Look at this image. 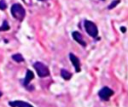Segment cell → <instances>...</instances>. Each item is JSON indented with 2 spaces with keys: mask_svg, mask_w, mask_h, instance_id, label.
Listing matches in <instances>:
<instances>
[{
  "mask_svg": "<svg viewBox=\"0 0 128 107\" xmlns=\"http://www.w3.org/2000/svg\"><path fill=\"white\" fill-rule=\"evenodd\" d=\"M11 14L14 18L21 21L25 17V10H24V8L21 4L16 3V4H13L12 7H11Z\"/></svg>",
  "mask_w": 128,
  "mask_h": 107,
  "instance_id": "6da1fadb",
  "label": "cell"
},
{
  "mask_svg": "<svg viewBox=\"0 0 128 107\" xmlns=\"http://www.w3.org/2000/svg\"><path fill=\"white\" fill-rule=\"evenodd\" d=\"M84 27H85L86 32H87L91 37H96V36L98 35L97 26H96L92 21L85 20V21H84Z\"/></svg>",
  "mask_w": 128,
  "mask_h": 107,
  "instance_id": "7a4b0ae2",
  "label": "cell"
},
{
  "mask_svg": "<svg viewBox=\"0 0 128 107\" xmlns=\"http://www.w3.org/2000/svg\"><path fill=\"white\" fill-rule=\"evenodd\" d=\"M34 68L37 72V74L39 75V77H46L49 75V69L48 67L41 63V62H35L34 63Z\"/></svg>",
  "mask_w": 128,
  "mask_h": 107,
  "instance_id": "3957f363",
  "label": "cell"
},
{
  "mask_svg": "<svg viewBox=\"0 0 128 107\" xmlns=\"http://www.w3.org/2000/svg\"><path fill=\"white\" fill-rule=\"evenodd\" d=\"M113 94H114L113 90H111V89L108 88V87H103V88L99 91V93H98L99 97H100L102 100H105V101L108 100Z\"/></svg>",
  "mask_w": 128,
  "mask_h": 107,
  "instance_id": "277c9868",
  "label": "cell"
},
{
  "mask_svg": "<svg viewBox=\"0 0 128 107\" xmlns=\"http://www.w3.org/2000/svg\"><path fill=\"white\" fill-rule=\"evenodd\" d=\"M69 58H70V61L73 64V66L75 67V71L76 72H80V61H79L78 57H76L74 54L70 53L69 54Z\"/></svg>",
  "mask_w": 128,
  "mask_h": 107,
  "instance_id": "5b68a950",
  "label": "cell"
},
{
  "mask_svg": "<svg viewBox=\"0 0 128 107\" xmlns=\"http://www.w3.org/2000/svg\"><path fill=\"white\" fill-rule=\"evenodd\" d=\"M72 37H73V39H74L77 43H79V44H80V45H82L83 47H85V46H86V43H85V41H84V39H83L82 35H81L79 32H77V31L72 32Z\"/></svg>",
  "mask_w": 128,
  "mask_h": 107,
  "instance_id": "8992f818",
  "label": "cell"
},
{
  "mask_svg": "<svg viewBox=\"0 0 128 107\" xmlns=\"http://www.w3.org/2000/svg\"><path fill=\"white\" fill-rule=\"evenodd\" d=\"M9 105L11 107H33L31 104L24 101H10Z\"/></svg>",
  "mask_w": 128,
  "mask_h": 107,
  "instance_id": "52a82bcc",
  "label": "cell"
},
{
  "mask_svg": "<svg viewBox=\"0 0 128 107\" xmlns=\"http://www.w3.org/2000/svg\"><path fill=\"white\" fill-rule=\"evenodd\" d=\"M34 78V73L31 70H27L26 72V76H25V80H24V86H27L29 84V82Z\"/></svg>",
  "mask_w": 128,
  "mask_h": 107,
  "instance_id": "ba28073f",
  "label": "cell"
},
{
  "mask_svg": "<svg viewBox=\"0 0 128 107\" xmlns=\"http://www.w3.org/2000/svg\"><path fill=\"white\" fill-rule=\"evenodd\" d=\"M61 76H62V78H64L65 80H69V79L71 78L72 74H71L70 72H68L67 70L62 69V70H61Z\"/></svg>",
  "mask_w": 128,
  "mask_h": 107,
  "instance_id": "9c48e42d",
  "label": "cell"
},
{
  "mask_svg": "<svg viewBox=\"0 0 128 107\" xmlns=\"http://www.w3.org/2000/svg\"><path fill=\"white\" fill-rule=\"evenodd\" d=\"M12 59H13L15 62H18V63H20V62H23V61H24L23 56H22L21 54H19V53L12 55Z\"/></svg>",
  "mask_w": 128,
  "mask_h": 107,
  "instance_id": "30bf717a",
  "label": "cell"
},
{
  "mask_svg": "<svg viewBox=\"0 0 128 107\" xmlns=\"http://www.w3.org/2000/svg\"><path fill=\"white\" fill-rule=\"evenodd\" d=\"M9 24H8V22L6 21V20H4L3 21V23H2V25L0 26V31H7V30H9Z\"/></svg>",
  "mask_w": 128,
  "mask_h": 107,
  "instance_id": "8fae6325",
  "label": "cell"
},
{
  "mask_svg": "<svg viewBox=\"0 0 128 107\" xmlns=\"http://www.w3.org/2000/svg\"><path fill=\"white\" fill-rule=\"evenodd\" d=\"M120 2V0H114V1H112V3L108 6V9H113L115 6H117L118 5V3Z\"/></svg>",
  "mask_w": 128,
  "mask_h": 107,
  "instance_id": "7c38bea8",
  "label": "cell"
},
{
  "mask_svg": "<svg viewBox=\"0 0 128 107\" xmlns=\"http://www.w3.org/2000/svg\"><path fill=\"white\" fill-rule=\"evenodd\" d=\"M7 8V4L4 0H0V10H5Z\"/></svg>",
  "mask_w": 128,
  "mask_h": 107,
  "instance_id": "4fadbf2b",
  "label": "cell"
},
{
  "mask_svg": "<svg viewBox=\"0 0 128 107\" xmlns=\"http://www.w3.org/2000/svg\"><path fill=\"white\" fill-rule=\"evenodd\" d=\"M121 31H122V32H125V31H126V28H125V27H121Z\"/></svg>",
  "mask_w": 128,
  "mask_h": 107,
  "instance_id": "5bb4252c",
  "label": "cell"
},
{
  "mask_svg": "<svg viewBox=\"0 0 128 107\" xmlns=\"http://www.w3.org/2000/svg\"><path fill=\"white\" fill-rule=\"evenodd\" d=\"M1 95H2V92H1V91H0V97H1Z\"/></svg>",
  "mask_w": 128,
  "mask_h": 107,
  "instance_id": "9a60e30c",
  "label": "cell"
},
{
  "mask_svg": "<svg viewBox=\"0 0 128 107\" xmlns=\"http://www.w3.org/2000/svg\"><path fill=\"white\" fill-rule=\"evenodd\" d=\"M40 1H45V0H40Z\"/></svg>",
  "mask_w": 128,
  "mask_h": 107,
  "instance_id": "2e32d148",
  "label": "cell"
},
{
  "mask_svg": "<svg viewBox=\"0 0 128 107\" xmlns=\"http://www.w3.org/2000/svg\"><path fill=\"white\" fill-rule=\"evenodd\" d=\"M102 1H104V0H102Z\"/></svg>",
  "mask_w": 128,
  "mask_h": 107,
  "instance_id": "e0dca14e",
  "label": "cell"
}]
</instances>
